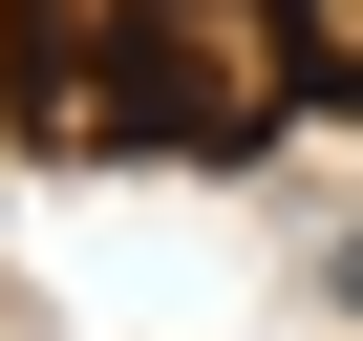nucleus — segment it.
<instances>
[{"label":"nucleus","mask_w":363,"mask_h":341,"mask_svg":"<svg viewBox=\"0 0 363 341\" xmlns=\"http://www.w3.org/2000/svg\"><path fill=\"white\" fill-rule=\"evenodd\" d=\"M278 22H299V64H320V86H363V0H278Z\"/></svg>","instance_id":"obj_1"},{"label":"nucleus","mask_w":363,"mask_h":341,"mask_svg":"<svg viewBox=\"0 0 363 341\" xmlns=\"http://www.w3.org/2000/svg\"><path fill=\"white\" fill-rule=\"evenodd\" d=\"M342 299H363V235H342Z\"/></svg>","instance_id":"obj_2"}]
</instances>
